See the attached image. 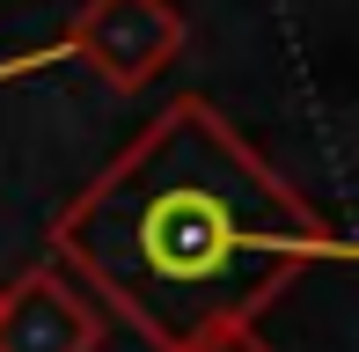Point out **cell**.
I'll use <instances>...</instances> for the list:
<instances>
[{"instance_id": "3", "label": "cell", "mask_w": 359, "mask_h": 352, "mask_svg": "<svg viewBox=\"0 0 359 352\" xmlns=\"http://www.w3.org/2000/svg\"><path fill=\"white\" fill-rule=\"evenodd\" d=\"M103 309L59 264H29L15 286H0V352H95Z\"/></svg>"}, {"instance_id": "2", "label": "cell", "mask_w": 359, "mask_h": 352, "mask_svg": "<svg viewBox=\"0 0 359 352\" xmlns=\"http://www.w3.org/2000/svg\"><path fill=\"white\" fill-rule=\"evenodd\" d=\"M184 37L191 22L176 0H81L67 22V52L118 95L154 88L184 59Z\"/></svg>"}, {"instance_id": "1", "label": "cell", "mask_w": 359, "mask_h": 352, "mask_svg": "<svg viewBox=\"0 0 359 352\" xmlns=\"http://www.w3.org/2000/svg\"><path fill=\"white\" fill-rule=\"evenodd\" d=\"M345 250L205 95H176L52 213V264L147 352H271L264 316Z\"/></svg>"}]
</instances>
